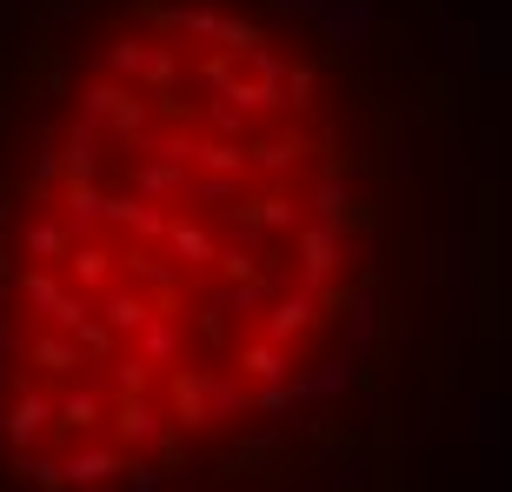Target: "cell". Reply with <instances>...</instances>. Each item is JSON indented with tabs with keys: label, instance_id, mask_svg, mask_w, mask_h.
<instances>
[{
	"label": "cell",
	"instance_id": "1",
	"mask_svg": "<svg viewBox=\"0 0 512 492\" xmlns=\"http://www.w3.org/2000/svg\"><path fill=\"white\" fill-rule=\"evenodd\" d=\"M333 67L247 0H127L54 80L0 227L20 473L147 492L320 379L360 313V187Z\"/></svg>",
	"mask_w": 512,
	"mask_h": 492
}]
</instances>
